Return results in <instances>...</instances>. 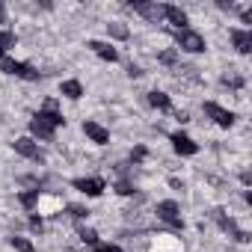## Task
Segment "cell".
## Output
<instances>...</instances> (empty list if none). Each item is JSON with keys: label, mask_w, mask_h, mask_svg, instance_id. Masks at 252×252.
Here are the masks:
<instances>
[{"label": "cell", "mask_w": 252, "mask_h": 252, "mask_svg": "<svg viewBox=\"0 0 252 252\" xmlns=\"http://www.w3.org/2000/svg\"><path fill=\"white\" fill-rule=\"evenodd\" d=\"M63 208H65L63 196H60V193H51V190H45V193H39L33 214H39V217H57V214H63Z\"/></svg>", "instance_id": "obj_1"}, {"label": "cell", "mask_w": 252, "mask_h": 252, "mask_svg": "<svg viewBox=\"0 0 252 252\" xmlns=\"http://www.w3.org/2000/svg\"><path fill=\"white\" fill-rule=\"evenodd\" d=\"M0 71L15 74V77H21V80H39V77H42L39 68H33V65H27V63H21V60H12V57H3V60H0Z\"/></svg>", "instance_id": "obj_2"}, {"label": "cell", "mask_w": 252, "mask_h": 252, "mask_svg": "<svg viewBox=\"0 0 252 252\" xmlns=\"http://www.w3.org/2000/svg\"><path fill=\"white\" fill-rule=\"evenodd\" d=\"M158 220L160 222H166L169 228H175V231H181L184 228V220H181V208H178V202H158Z\"/></svg>", "instance_id": "obj_3"}, {"label": "cell", "mask_w": 252, "mask_h": 252, "mask_svg": "<svg viewBox=\"0 0 252 252\" xmlns=\"http://www.w3.org/2000/svg\"><path fill=\"white\" fill-rule=\"evenodd\" d=\"M175 42H178V48L181 51H187V54H202L205 51V39L196 33V30H175Z\"/></svg>", "instance_id": "obj_4"}, {"label": "cell", "mask_w": 252, "mask_h": 252, "mask_svg": "<svg viewBox=\"0 0 252 252\" xmlns=\"http://www.w3.org/2000/svg\"><path fill=\"white\" fill-rule=\"evenodd\" d=\"M202 110H205L208 119H214V125H220V128H231V125H234V113L225 110V107H220L217 101H205Z\"/></svg>", "instance_id": "obj_5"}, {"label": "cell", "mask_w": 252, "mask_h": 252, "mask_svg": "<svg viewBox=\"0 0 252 252\" xmlns=\"http://www.w3.org/2000/svg\"><path fill=\"white\" fill-rule=\"evenodd\" d=\"M149 252H184V243H181V237H175V234H158V237L152 240Z\"/></svg>", "instance_id": "obj_6"}, {"label": "cell", "mask_w": 252, "mask_h": 252, "mask_svg": "<svg viewBox=\"0 0 252 252\" xmlns=\"http://www.w3.org/2000/svg\"><path fill=\"white\" fill-rule=\"evenodd\" d=\"M131 9H134V12H140V15H143L146 21H152V24H160V21H163V6H160V3H146V0H134Z\"/></svg>", "instance_id": "obj_7"}, {"label": "cell", "mask_w": 252, "mask_h": 252, "mask_svg": "<svg viewBox=\"0 0 252 252\" xmlns=\"http://www.w3.org/2000/svg\"><path fill=\"white\" fill-rule=\"evenodd\" d=\"M71 187L80 190L83 196H101L104 193V178H74Z\"/></svg>", "instance_id": "obj_8"}, {"label": "cell", "mask_w": 252, "mask_h": 252, "mask_svg": "<svg viewBox=\"0 0 252 252\" xmlns=\"http://www.w3.org/2000/svg\"><path fill=\"white\" fill-rule=\"evenodd\" d=\"M163 18L175 27V30H187V12L181 6H172V3H163Z\"/></svg>", "instance_id": "obj_9"}, {"label": "cell", "mask_w": 252, "mask_h": 252, "mask_svg": "<svg viewBox=\"0 0 252 252\" xmlns=\"http://www.w3.org/2000/svg\"><path fill=\"white\" fill-rule=\"evenodd\" d=\"M12 146H15V152H18L21 158H30V160H39V163L45 160V158H42V152H39V146H36V143H33L30 137H21V140H15Z\"/></svg>", "instance_id": "obj_10"}, {"label": "cell", "mask_w": 252, "mask_h": 252, "mask_svg": "<svg viewBox=\"0 0 252 252\" xmlns=\"http://www.w3.org/2000/svg\"><path fill=\"white\" fill-rule=\"evenodd\" d=\"M83 134L95 143V146H107L110 143V134H107V128H101L98 122H83Z\"/></svg>", "instance_id": "obj_11"}, {"label": "cell", "mask_w": 252, "mask_h": 252, "mask_svg": "<svg viewBox=\"0 0 252 252\" xmlns=\"http://www.w3.org/2000/svg\"><path fill=\"white\" fill-rule=\"evenodd\" d=\"M30 134H33V137H39V140H45V143H51V140H54V128H51V125H48L39 113H36V116H33V122H30Z\"/></svg>", "instance_id": "obj_12"}, {"label": "cell", "mask_w": 252, "mask_h": 252, "mask_svg": "<svg viewBox=\"0 0 252 252\" xmlns=\"http://www.w3.org/2000/svg\"><path fill=\"white\" fill-rule=\"evenodd\" d=\"M169 140H172V149H175L178 155H196V152H199V146H196L187 134H181V131H175Z\"/></svg>", "instance_id": "obj_13"}, {"label": "cell", "mask_w": 252, "mask_h": 252, "mask_svg": "<svg viewBox=\"0 0 252 252\" xmlns=\"http://www.w3.org/2000/svg\"><path fill=\"white\" fill-rule=\"evenodd\" d=\"M231 42H234L237 54H252V33H249V30L234 27V30H231Z\"/></svg>", "instance_id": "obj_14"}, {"label": "cell", "mask_w": 252, "mask_h": 252, "mask_svg": "<svg viewBox=\"0 0 252 252\" xmlns=\"http://www.w3.org/2000/svg\"><path fill=\"white\" fill-rule=\"evenodd\" d=\"M89 48H92L101 60H107V63H116V60H119V51H116L113 45H107V42H95V39H92V42H89Z\"/></svg>", "instance_id": "obj_15"}, {"label": "cell", "mask_w": 252, "mask_h": 252, "mask_svg": "<svg viewBox=\"0 0 252 252\" xmlns=\"http://www.w3.org/2000/svg\"><path fill=\"white\" fill-rule=\"evenodd\" d=\"M211 217H214V222H217L222 231H228V234H234V231H237V222H234L231 217H225V211H222V208H214V211H211Z\"/></svg>", "instance_id": "obj_16"}, {"label": "cell", "mask_w": 252, "mask_h": 252, "mask_svg": "<svg viewBox=\"0 0 252 252\" xmlns=\"http://www.w3.org/2000/svg\"><path fill=\"white\" fill-rule=\"evenodd\" d=\"M60 95H65L68 101H77V98L83 95V86H80V80H63V86H60Z\"/></svg>", "instance_id": "obj_17"}, {"label": "cell", "mask_w": 252, "mask_h": 252, "mask_svg": "<svg viewBox=\"0 0 252 252\" xmlns=\"http://www.w3.org/2000/svg\"><path fill=\"white\" fill-rule=\"evenodd\" d=\"M149 104H152L155 110H163V113H169V110H172V101H169V95H166V92H149Z\"/></svg>", "instance_id": "obj_18"}, {"label": "cell", "mask_w": 252, "mask_h": 252, "mask_svg": "<svg viewBox=\"0 0 252 252\" xmlns=\"http://www.w3.org/2000/svg\"><path fill=\"white\" fill-rule=\"evenodd\" d=\"M9 48H15V33L12 30H0V60L6 57Z\"/></svg>", "instance_id": "obj_19"}, {"label": "cell", "mask_w": 252, "mask_h": 252, "mask_svg": "<svg viewBox=\"0 0 252 252\" xmlns=\"http://www.w3.org/2000/svg\"><path fill=\"white\" fill-rule=\"evenodd\" d=\"M107 33L113 36V39H119V42H125V39H128L131 33H128V27H125V24H119V21H113V24H107Z\"/></svg>", "instance_id": "obj_20"}, {"label": "cell", "mask_w": 252, "mask_h": 252, "mask_svg": "<svg viewBox=\"0 0 252 252\" xmlns=\"http://www.w3.org/2000/svg\"><path fill=\"white\" fill-rule=\"evenodd\" d=\"M9 243H12L18 252H36V246H33L27 237H18V234H15V237H9Z\"/></svg>", "instance_id": "obj_21"}, {"label": "cell", "mask_w": 252, "mask_h": 252, "mask_svg": "<svg viewBox=\"0 0 252 252\" xmlns=\"http://www.w3.org/2000/svg\"><path fill=\"white\" fill-rule=\"evenodd\" d=\"M18 199H21V205H24L27 211H33V208H36V199H39V190H27V193H21Z\"/></svg>", "instance_id": "obj_22"}, {"label": "cell", "mask_w": 252, "mask_h": 252, "mask_svg": "<svg viewBox=\"0 0 252 252\" xmlns=\"http://www.w3.org/2000/svg\"><path fill=\"white\" fill-rule=\"evenodd\" d=\"M158 60H160L163 65H175V63H178V51H175V48H166V51H160Z\"/></svg>", "instance_id": "obj_23"}, {"label": "cell", "mask_w": 252, "mask_h": 252, "mask_svg": "<svg viewBox=\"0 0 252 252\" xmlns=\"http://www.w3.org/2000/svg\"><path fill=\"white\" fill-rule=\"evenodd\" d=\"M222 83H225V86H231V89H240V86H243V77H240V74H225V77H222Z\"/></svg>", "instance_id": "obj_24"}, {"label": "cell", "mask_w": 252, "mask_h": 252, "mask_svg": "<svg viewBox=\"0 0 252 252\" xmlns=\"http://www.w3.org/2000/svg\"><path fill=\"white\" fill-rule=\"evenodd\" d=\"M80 240L89 243V246H95V243H98V234H95L92 228H80Z\"/></svg>", "instance_id": "obj_25"}, {"label": "cell", "mask_w": 252, "mask_h": 252, "mask_svg": "<svg viewBox=\"0 0 252 252\" xmlns=\"http://www.w3.org/2000/svg\"><path fill=\"white\" fill-rule=\"evenodd\" d=\"M146 155H149V152H146V146H137V149L131 152V163H143V160H146Z\"/></svg>", "instance_id": "obj_26"}, {"label": "cell", "mask_w": 252, "mask_h": 252, "mask_svg": "<svg viewBox=\"0 0 252 252\" xmlns=\"http://www.w3.org/2000/svg\"><path fill=\"white\" fill-rule=\"evenodd\" d=\"M68 214H71L74 220H86V214H89V211H86V208H80V205H68Z\"/></svg>", "instance_id": "obj_27"}, {"label": "cell", "mask_w": 252, "mask_h": 252, "mask_svg": "<svg viewBox=\"0 0 252 252\" xmlns=\"http://www.w3.org/2000/svg\"><path fill=\"white\" fill-rule=\"evenodd\" d=\"M30 228H33L36 234H42V231H45V222H42V217H39V214H33V217H30Z\"/></svg>", "instance_id": "obj_28"}, {"label": "cell", "mask_w": 252, "mask_h": 252, "mask_svg": "<svg viewBox=\"0 0 252 252\" xmlns=\"http://www.w3.org/2000/svg\"><path fill=\"white\" fill-rule=\"evenodd\" d=\"M116 193H119V196H131V193H134V187H131L128 181H119V184H116Z\"/></svg>", "instance_id": "obj_29"}, {"label": "cell", "mask_w": 252, "mask_h": 252, "mask_svg": "<svg viewBox=\"0 0 252 252\" xmlns=\"http://www.w3.org/2000/svg\"><path fill=\"white\" fill-rule=\"evenodd\" d=\"M231 237H234L237 243H249V240H252V234H249V231H243V228H237V231H234Z\"/></svg>", "instance_id": "obj_30"}, {"label": "cell", "mask_w": 252, "mask_h": 252, "mask_svg": "<svg viewBox=\"0 0 252 252\" xmlns=\"http://www.w3.org/2000/svg\"><path fill=\"white\" fill-rule=\"evenodd\" d=\"M92 252H119V249H116L113 243H95V246H92Z\"/></svg>", "instance_id": "obj_31"}, {"label": "cell", "mask_w": 252, "mask_h": 252, "mask_svg": "<svg viewBox=\"0 0 252 252\" xmlns=\"http://www.w3.org/2000/svg\"><path fill=\"white\" fill-rule=\"evenodd\" d=\"M175 122L187 125V122H190V113H187V110H175Z\"/></svg>", "instance_id": "obj_32"}, {"label": "cell", "mask_w": 252, "mask_h": 252, "mask_svg": "<svg viewBox=\"0 0 252 252\" xmlns=\"http://www.w3.org/2000/svg\"><path fill=\"white\" fill-rule=\"evenodd\" d=\"M128 74H131V77H140V74H143V68H140V65H128Z\"/></svg>", "instance_id": "obj_33"}, {"label": "cell", "mask_w": 252, "mask_h": 252, "mask_svg": "<svg viewBox=\"0 0 252 252\" xmlns=\"http://www.w3.org/2000/svg\"><path fill=\"white\" fill-rule=\"evenodd\" d=\"M240 181H243V187H249V184H252V175H249V172H243V175H240Z\"/></svg>", "instance_id": "obj_34"}, {"label": "cell", "mask_w": 252, "mask_h": 252, "mask_svg": "<svg viewBox=\"0 0 252 252\" xmlns=\"http://www.w3.org/2000/svg\"><path fill=\"white\" fill-rule=\"evenodd\" d=\"M6 21V9H3V3H0V24Z\"/></svg>", "instance_id": "obj_35"}]
</instances>
